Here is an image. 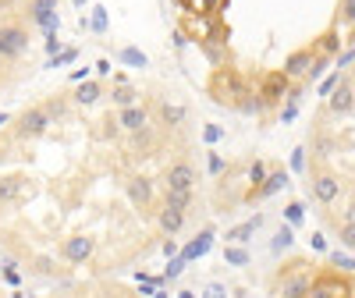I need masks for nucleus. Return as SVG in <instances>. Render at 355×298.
<instances>
[{
	"label": "nucleus",
	"mask_w": 355,
	"mask_h": 298,
	"mask_svg": "<svg viewBox=\"0 0 355 298\" xmlns=\"http://www.w3.org/2000/svg\"><path fill=\"white\" fill-rule=\"evenodd\" d=\"M266 174H270V170H266V164H263V160L249 164V192H252V189H259V185L266 182Z\"/></svg>",
	"instance_id": "obj_30"
},
{
	"label": "nucleus",
	"mask_w": 355,
	"mask_h": 298,
	"mask_svg": "<svg viewBox=\"0 0 355 298\" xmlns=\"http://www.w3.org/2000/svg\"><path fill=\"white\" fill-rule=\"evenodd\" d=\"M78 21H82V28L89 25V28H93V33H107V8H93V18L85 21V15H82Z\"/></svg>",
	"instance_id": "obj_29"
},
{
	"label": "nucleus",
	"mask_w": 355,
	"mask_h": 298,
	"mask_svg": "<svg viewBox=\"0 0 355 298\" xmlns=\"http://www.w3.org/2000/svg\"><path fill=\"white\" fill-rule=\"evenodd\" d=\"M100 96H103L100 82H93V78H82V82L75 85V96H71V100H75L78 107H93V103H96Z\"/></svg>",
	"instance_id": "obj_20"
},
{
	"label": "nucleus",
	"mask_w": 355,
	"mask_h": 298,
	"mask_svg": "<svg viewBox=\"0 0 355 298\" xmlns=\"http://www.w3.org/2000/svg\"><path fill=\"white\" fill-rule=\"evenodd\" d=\"M164 202L178 206V210H192V202H196V192H192V189H167Z\"/></svg>",
	"instance_id": "obj_22"
},
{
	"label": "nucleus",
	"mask_w": 355,
	"mask_h": 298,
	"mask_svg": "<svg viewBox=\"0 0 355 298\" xmlns=\"http://www.w3.org/2000/svg\"><path fill=\"white\" fill-rule=\"evenodd\" d=\"M202 139H206V142H220V139H224V128H217V125H206V128H202Z\"/></svg>",
	"instance_id": "obj_40"
},
{
	"label": "nucleus",
	"mask_w": 355,
	"mask_h": 298,
	"mask_svg": "<svg viewBox=\"0 0 355 298\" xmlns=\"http://www.w3.org/2000/svg\"><path fill=\"white\" fill-rule=\"evenodd\" d=\"M291 167L295 170H306V149H295V153H291Z\"/></svg>",
	"instance_id": "obj_44"
},
{
	"label": "nucleus",
	"mask_w": 355,
	"mask_h": 298,
	"mask_svg": "<svg viewBox=\"0 0 355 298\" xmlns=\"http://www.w3.org/2000/svg\"><path fill=\"white\" fill-rule=\"evenodd\" d=\"M117 61L128 64V68H146V64H150V61H146V53L135 50V46H121V50H117Z\"/></svg>",
	"instance_id": "obj_25"
},
{
	"label": "nucleus",
	"mask_w": 355,
	"mask_h": 298,
	"mask_svg": "<svg viewBox=\"0 0 355 298\" xmlns=\"http://www.w3.org/2000/svg\"><path fill=\"white\" fill-rule=\"evenodd\" d=\"M331 263L338 266V270H345V274H352V270H355V259H352V256H345L341 249H338V252H331Z\"/></svg>",
	"instance_id": "obj_35"
},
{
	"label": "nucleus",
	"mask_w": 355,
	"mask_h": 298,
	"mask_svg": "<svg viewBox=\"0 0 355 298\" xmlns=\"http://www.w3.org/2000/svg\"><path fill=\"white\" fill-rule=\"evenodd\" d=\"M288 89H291V78L284 75V68L281 71H270L263 82H259V110H270V107H277L284 96H288Z\"/></svg>",
	"instance_id": "obj_6"
},
{
	"label": "nucleus",
	"mask_w": 355,
	"mask_h": 298,
	"mask_svg": "<svg viewBox=\"0 0 355 298\" xmlns=\"http://www.w3.org/2000/svg\"><path fill=\"white\" fill-rule=\"evenodd\" d=\"M338 78H341V71H334L331 78H323V85H320V96H331V89L338 85Z\"/></svg>",
	"instance_id": "obj_43"
},
{
	"label": "nucleus",
	"mask_w": 355,
	"mask_h": 298,
	"mask_svg": "<svg viewBox=\"0 0 355 298\" xmlns=\"http://www.w3.org/2000/svg\"><path fill=\"white\" fill-rule=\"evenodd\" d=\"M352 61H355V46H352L348 53H341V57H338V71H341L345 64H352Z\"/></svg>",
	"instance_id": "obj_46"
},
{
	"label": "nucleus",
	"mask_w": 355,
	"mask_h": 298,
	"mask_svg": "<svg viewBox=\"0 0 355 298\" xmlns=\"http://www.w3.org/2000/svg\"><path fill=\"white\" fill-rule=\"evenodd\" d=\"M217 8H220V0H192V11H202V15L217 11Z\"/></svg>",
	"instance_id": "obj_39"
},
{
	"label": "nucleus",
	"mask_w": 355,
	"mask_h": 298,
	"mask_svg": "<svg viewBox=\"0 0 355 298\" xmlns=\"http://www.w3.org/2000/svg\"><path fill=\"white\" fill-rule=\"evenodd\" d=\"M224 170V157L220 153H210V174H220Z\"/></svg>",
	"instance_id": "obj_45"
},
{
	"label": "nucleus",
	"mask_w": 355,
	"mask_h": 298,
	"mask_svg": "<svg viewBox=\"0 0 355 298\" xmlns=\"http://www.w3.org/2000/svg\"><path fill=\"white\" fill-rule=\"evenodd\" d=\"M75 57H78V50L68 46V50H61V53H53V57H50V68H64V64L75 61Z\"/></svg>",
	"instance_id": "obj_34"
},
{
	"label": "nucleus",
	"mask_w": 355,
	"mask_h": 298,
	"mask_svg": "<svg viewBox=\"0 0 355 298\" xmlns=\"http://www.w3.org/2000/svg\"><path fill=\"white\" fill-rule=\"evenodd\" d=\"M338 43H341V36H338V28H327L320 40H316V53H323V57H331V53H338Z\"/></svg>",
	"instance_id": "obj_26"
},
{
	"label": "nucleus",
	"mask_w": 355,
	"mask_h": 298,
	"mask_svg": "<svg viewBox=\"0 0 355 298\" xmlns=\"http://www.w3.org/2000/svg\"><path fill=\"white\" fill-rule=\"evenodd\" d=\"M249 249L245 245H239V242H227V249H224V263L227 266H249Z\"/></svg>",
	"instance_id": "obj_24"
},
{
	"label": "nucleus",
	"mask_w": 355,
	"mask_h": 298,
	"mask_svg": "<svg viewBox=\"0 0 355 298\" xmlns=\"http://www.w3.org/2000/svg\"><path fill=\"white\" fill-rule=\"evenodd\" d=\"M15 8V0H0V11H11Z\"/></svg>",
	"instance_id": "obj_49"
},
{
	"label": "nucleus",
	"mask_w": 355,
	"mask_h": 298,
	"mask_svg": "<svg viewBox=\"0 0 355 298\" xmlns=\"http://www.w3.org/2000/svg\"><path fill=\"white\" fill-rule=\"evenodd\" d=\"M220 43H227V40H220V36H202V40H199L202 53L210 57L214 64H220V61H224V53H220Z\"/></svg>",
	"instance_id": "obj_27"
},
{
	"label": "nucleus",
	"mask_w": 355,
	"mask_h": 298,
	"mask_svg": "<svg viewBox=\"0 0 355 298\" xmlns=\"http://www.w3.org/2000/svg\"><path fill=\"white\" fill-rule=\"evenodd\" d=\"M313 61H316V50L313 46H302V50H295V53H288L284 57V75L295 82V78H306L309 75V68H313Z\"/></svg>",
	"instance_id": "obj_12"
},
{
	"label": "nucleus",
	"mask_w": 355,
	"mask_h": 298,
	"mask_svg": "<svg viewBox=\"0 0 355 298\" xmlns=\"http://www.w3.org/2000/svg\"><path fill=\"white\" fill-rule=\"evenodd\" d=\"M263 227V213H256V217H249L245 224H239V227H231L227 231V242H239V245H245V242H252V234Z\"/></svg>",
	"instance_id": "obj_21"
},
{
	"label": "nucleus",
	"mask_w": 355,
	"mask_h": 298,
	"mask_svg": "<svg viewBox=\"0 0 355 298\" xmlns=\"http://www.w3.org/2000/svg\"><path fill=\"white\" fill-rule=\"evenodd\" d=\"M46 53L53 57V53H61V40H57V28L53 33H46Z\"/></svg>",
	"instance_id": "obj_42"
},
{
	"label": "nucleus",
	"mask_w": 355,
	"mask_h": 298,
	"mask_svg": "<svg viewBox=\"0 0 355 298\" xmlns=\"http://www.w3.org/2000/svg\"><path fill=\"white\" fill-rule=\"evenodd\" d=\"M284 185H288V170H284V167H281V170H270V174H266V182H263L259 189L245 192V202H256V199H270V195H277Z\"/></svg>",
	"instance_id": "obj_14"
},
{
	"label": "nucleus",
	"mask_w": 355,
	"mask_h": 298,
	"mask_svg": "<svg viewBox=\"0 0 355 298\" xmlns=\"http://www.w3.org/2000/svg\"><path fill=\"white\" fill-rule=\"evenodd\" d=\"M309 195L320 202V206H334L341 199V177L327 167H316L309 170Z\"/></svg>",
	"instance_id": "obj_2"
},
{
	"label": "nucleus",
	"mask_w": 355,
	"mask_h": 298,
	"mask_svg": "<svg viewBox=\"0 0 355 298\" xmlns=\"http://www.w3.org/2000/svg\"><path fill=\"white\" fill-rule=\"evenodd\" d=\"M210 245H214V227H202L196 238H192V242L185 245V263H192V259H202L206 252H210Z\"/></svg>",
	"instance_id": "obj_16"
},
{
	"label": "nucleus",
	"mask_w": 355,
	"mask_h": 298,
	"mask_svg": "<svg viewBox=\"0 0 355 298\" xmlns=\"http://www.w3.org/2000/svg\"><path fill=\"white\" fill-rule=\"evenodd\" d=\"M164 256H167V259L178 256V242H174V238H167V242H164Z\"/></svg>",
	"instance_id": "obj_47"
},
{
	"label": "nucleus",
	"mask_w": 355,
	"mask_h": 298,
	"mask_svg": "<svg viewBox=\"0 0 355 298\" xmlns=\"http://www.w3.org/2000/svg\"><path fill=\"white\" fill-rule=\"evenodd\" d=\"M291 245H295V231H291V224H281L277 234H274V242H270V249L281 252V249H291Z\"/></svg>",
	"instance_id": "obj_28"
},
{
	"label": "nucleus",
	"mask_w": 355,
	"mask_h": 298,
	"mask_svg": "<svg viewBox=\"0 0 355 298\" xmlns=\"http://www.w3.org/2000/svg\"><path fill=\"white\" fill-rule=\"evenodd\" d=\"M21 192H25V177H18V174L0 177V206L18 202V199H21Z\"/></svg>",
	"instance_id": "obj_19"
},
{
	"label": "nucleus",
	"mask_w": 355,
	"mask_h": 298,
	"mask_svg": "<svg viewBox=\"0 0 355 298\" xmlns=\"http://www.w3.org/2000/svg\"><path fill=\"white\" fill-rule=\"evenodd\" d=\"M196 182H199V170L189 160H174L164 170V189H196Z\"/></svg>",
	"instance_id": "obj_9"
},
{
	"label": "nucleus",
	"mask_w": 355,
	"mask_h": 298,
	"mask_svg": "<svg viewBox=\"0 0 355 298\" xmlns=\"http://www.w3.org/2000/svg\"><path fill=\"white\" fill-rule=\"evenodd\" d=\"M331 64V57H323V53H316V61H313V68H309V75H306V82H316L320 75H323V68Z\"/></svg>",
	"instance_id": "obj_36"
},
{
	"label": "nucleus",
	"mask_w": 355,
	"mask_h": 298,
	"mask_svg": "<svg viewBox=\"0 0 355 298\" xmlns=\"http://www.w3.org/2000/svg\"><path fill=\"white\" fill-rule=\"evenodd\" d=\"M139 96H142V93H139L135 85H128V82H121V85L110 93V100H114L117 107H132V103H139Z\"/></svg>",
	"instance_id": "obj_23"
},
{
	"label": "nucleus",
	"mask_w": 355,
	"mask_h": 298,
	"mask_svg": "<svg viewBox=\"0 0 355 298\" xmlns=\"http://www.w3.org/2000/svg\"><path fill=\"white\" fill-rule=\"evenodd\" d=\"M128 199H132L135 210H150V199H153L150 182H146V177H132L128 182Z\"/></svg>",
	"instance_id": "obj_18"
},
{
	"label": "nucleus",
	"mask_w": 355,
	"mask_h": 298,
	"mask_svg": "<svg viewBox=\"0 0 355 298\" xmlns=\"http://www.w3.org/2000/svg\"><path fill=\"white\" fill-rule=\"evenodd\" d=\"M117 125H121L125 132H139L150 125V110H146L142 103H132V107H121V114H117Z\"/></svg>",
	"instance_id": "obj_15"
},
{
	"label": "nucleus",
	"mask_w": 355,
	"mask_h": 298,
	"mask_svg": "<svg viewBox=\"0 0 355 298\" xmlns=\"http://www.w3.org/2000/svg\"><path fill=\"white\" fill-rule=\"evenodd\" d=\"M182 270H185V256H178V259H171V266H167V281H178V277H182Z\"/></svg>",
	"instance_id": "obj_37"
},
{
	"label": "nucleus",
	"mask_w": 355,
	"mask_h": 298,
	"mask_svg": "<svg viewBox=\"0 0 355 298\" xmlns=\"http://www.w3.org/2000/svg\"><path fill=\"white\" fill-rule=\"evenodd\" d=\"M352 110H355V82L348 75H341L338 85L331 89V96H327V114L341 121V117H348Z\"/></svg>",
	"instance_id": "obj_7"
},
{
	"label": "nucleus",
	"mask_w": 355,
	"mask_h": 298,
	"mask_svg": "<svg viewBox=\"0 0 355 298\" xmlns=\"http://www.w3.org/2000/svg\"><path fill=\"white\" fill-rule=\"evenodd\" d=\"M25 53H28V28L4 21L0 25V61H18Z\"/></svg>",
	"instance_id": "obj_3"
},
{
	"label": "nucleus",
	"mask_w": 355,
	"mask_h": 298,
	"mask_svg": "<svg viewBox=\"0 0 355 298\" xmlns=\"http://www.w3.org/2000/svg\"><path fill=\"white\" fill-rule=\"evenodd\" d=\"M345 220H355V202H352L348 210H345Z\"/></svg>",
	"instance_id": "obj_50"
},
{
	"label": "nucleus",
	"mask_w": 355,
	"mask_h": 298,
	"mask_svg": "<svg viewBox=\"0 0 355 298\" xmlns=\"http://www.w3.org/2000/svg\"><path fill=\"white\" fill-rule=\"evenodd\" d=\"M355 291V281L345 274V270H323L320 277H313V291L309 295H316V298H334V295H352Z\"/></svg>",
	"instance_id": "obj_5"
},
{
	"label": "nucleus",
	"mask_w": 355,
	"mask_h": 298,
	"mask_svg": "<svg viewBox=\"0 0 355 298\" xmlns=\"http://www.w3.org/2000/svg\"><path fill=\"white\" fill-rule=\"evenodd\" d=\"M28 21L40 25L43 33L61 28V18H57V0H28Z\"/></svg>",
	"instance_id": "obj_11"
},
{
	"label": "nucleus",
	"mask_w": 355,
	"mask_h": 298,
	"mask_svg": "<svg viewBox=\"0 0 355 298\" xmlns=\"http://www.w3.org/2000/svg\"><path fill=\"white\" fill-rule=\"evenodd\" d=\"M71 4H75V11H85V4H89V0H71Z\"/></svg>",
	"instance_id": "obj_51"
},
{
	"label": "nucleus",
	"mask_w": 355,
	"mask_h": 298,
	"mask_svg": "<svg viewBox=\"0 0 355 298\" xmlns=\"http://www.w3.org/2000/svg\"><path fill=\"white\" fill-rule=\"evenodd\" d=\"M277 291H281V295H291V298H302V295H309V291H313V274L306 270V263L299 266V274H288V277H281V281H277Z\"/></svg>",
	"instance_id": "obj_13"
},
{
	"label": "nucleus",
	"mask_w": 355,
	"mask_h": 298,
	"mask_svg": "<svg viewBox=\"0 0 355 298\" xmlns=\"http://www.w3.org/2000/svg\"><path fill=\"white\" fill-rule=\"evenodd\" d=\"M185 217H189V210H178V206L164 202V210H160V231L164 234H178V231L185 227Z\"/></svg>",
	"instance_id": "obj_17"
},
{
	"label": "nucleus",
	"mask_w": 355,
	"mask_h": 298,
	"mask_svg": "<svg viewBox=\"0 0 355 298\" xmlns=\"http://www.w3.org/2000/svg\"><path fill=\"white\" fill-rule=\"evenodd\" d=\"M338 25H355V0H338Z\"/></svg>",
	"instance_id": "obj_31"
},
{
	"label": "nucleus",
	"mask_w": 355,
	"mask_h": 298,
	"mask_svg": "<svg viewBox=\"0 0 355 298\" xmlns=\"http://www.w3.org/2000/svg\"><path fill=\"white\" fill-rule=\"evenodd\" d=\"M302 217H306V206H302V202H288V206H284V220H288L291 227L302 224Z\"/></svg>",
	"instance_id": "obj_33"
},
{
	"label": "nucleus",
	"mask_w": 355,
	"mask_h": 298,
	"mask_svg": "<svg viewBox=\"0 0 355 298\" xmlns=\"http://www.w3.org/2000/svg\"><path fill=\"white\" fill-rule=\"evenodd\" d=\"M50 125H53V117L46 114V107H28L15 117V135L18 139H40V135H46Z\"/></svg>",
	"instance_id": "obj_4"
},
{
	"label": "nucleus",
	"mask_w": 355,
	"mask_h": 298,
	"mask_svg": "<svg viewBox=\"0 0 355 298\" xmlns=\"http://www.w3.org/2000/svg\"><path fill=\"white\" fill-rule=\"evenodd\" d=\"M210 96L220 103V107H239L245 96H249V89L242 85V78L234 75L231 68H217L214 82H210Z\"/></svg>",
	"instance_id": "obj_1"
},
{
	"label": "nucleus",
	"mask_w": 355,
	"mask_h": 298,
	"mask_svg": "<svg viewBox=\"0 0 355 298\" xmlns=\"http://www.w3.org/2000/svg\"><path fill=\"white\" fill-rule=\"evenodd\" d=\"M157 125L178 132V128H185L189 125V107L182 100H160L157 103Z\"/></svg>",
	"instance_id": "obj_10"
},
{
	"label": "nucleus",
	"mask_w": 355,
	"mask_h": 298,
	"mask_svg": "<svg viewBox=\"0 0 355 298\" xmlns=\"http://www.w3.org/2000/svg\"><path fill=\"white\" fill-rule=\"evenodd\" d=\"M0 125H8V114H0Z\"/></svg>",
	"instance_id": "obj_52"
},
{
	"label": "nucleus",
	"mask_w": 355,
	"mask_h": 298,
	"mask_svg": "<svg viewBox=\"0 0 355 298\" xmlns=\"http://www.w3.org/2000/svg\"><path fill=\"white\" fill-rule=\"evenodd\" d=\"M338 238H341V245H345V249H352V252H355V220H341Z\"/></svg>",
	"instance_id": "obj_32"
},
{
	"label": "nucleus",
	"mask_w": 355,
	"mask_h": 298,
	"mask_svg": "<svg viewBox=\"0 0 355 298\" xmlns=\"http://www.w3.org/2000/svg\"><path fill=\"white\" fill-rule=\"evenodd\" d=\"M96 71H100V75H110V71H114V68H110V61H107V57H103V61H96Z\"/></svg>",
	"instance_id": "obj_48"
},
{
	"label": "nucleus",
	"mask_w": 355,
	"mask_h": 298,
	"mask_svg": "<svg viewBox=\"0 0 355 298\" xmlns=\"http://www.w3.org/2000/svg\"><path fill=\"white\" fill-rule=\"evenodd\" d=\"M43 107H46V114L53 117V121H61V117H64V103L61 100H46Z\"/></svg>",
	"instance_id": "obj_38"
},
{
	"label": "nucleus",
	"mask_w": 355,
	"mask_h": 298,
	"mask_svg": "<svg viewBox=\"0 0 355 298\" xmlns=\"http://www.w3.org/2000/svg\"><path fill=\"white\" fill-rule=\"evenodd\" d=\"M36 274H43V277H53V259L40 256V259H36Z\"/></svg>",
	"instance_id": "obj_41"
},
{
	"label": "nucleus",
	"mask_w": 355,
	"mask_h": 298,
	"mask_svg": "<svg viewBox=\"0 0 355 298\" xmlns=\"http://www.w3.org/2000/svg\"><path fill=\"white\" fill-rule=\"evenodd\" d=\"M93 252H96V238L93 234H71V238H64V245H61V259L68 266H82Z\"/></svg>",
	"instance_id": "obj_8"
}]
</instances>
